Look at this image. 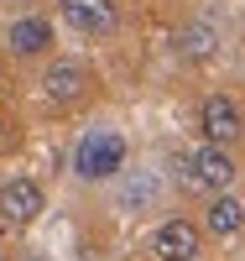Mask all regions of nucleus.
<instances>
[{"instance_id": "obj_1", "label": "nucleus", "mask_w": 245, "mask_h": 261, "mask_svg": "<svg viewBox=\"0 0 245 261\" xmlns=\"http://www.w3.org/2000/svg\"><path fill=\"white\" fill-rule=\"evenodd\" d=\"M120 167H125V136H120V130H89V136L73 146V172L84 183L115 178Z\"/></svg>"}, {"instance_id": "obj_2", "label": "nucleus", "mask_w": 245, "mask_h": 261, "mask_svg": "<svg viewBox=\"0 0 245 261\" xmlns=\"http://www.w3.org/2000/svg\"><path fill=\"white\" fill-rule=\"evenodd\" d=\"M183 188H198V193H219V188H230L235 183V162H230V151L209 141V146H198L193 157H183Z\"/></svg>"}, {"instance_id": "obj_3", "label": "nucleus", "mask_w": 245, "mask_h": 261, "mask_svg": "<svg viewBox=\"0 0 245 261\" xmlns=\"http://www.w3.org/2000/svg\"><path fill=\"white\" fill-rule=\"evenodd\" d=\"M63 6V21H68L73 32H84V37H110L115 32V0H58Z\"/></svg>"}, {"instance_id": "obj_4", "label": "nucleus", "mask_w": 245, "mask_h": 261, "mask_svg": "<svg viewBox=\"0 0 245 261\" xmlns=\"http://www.w3.org/2000/svg\"><path fill=\"white\" fill-rule=\"evenodd\" d=\"M37 214H42V188L32 178L0 183V220H6V225H32Z\"/></svg>"}, {"instance_id": "obj_5", "label": "nucleus", "mask_w": 245, "mask_h": 261, "mask_svg": "<svg viewBox=\"0 0 245 261\" xmlns=\"http://www.w3.org/2000/svg\"><path fill=\"white\" fill-rule=\"evenodd\" d=\"M151 256H157V261H193L198 256V225H188V220L157 225V235H151Z\"/></svg>"}, {"instance_id": "obj_6", "label": "nucleus", "mask_w": 245, "mask_h": 261, "mask_svg": "<svg viewBox=\"0 0 245 261\" xmlns=\"http://www.w3.org/2000/svg\"><path fill=\"white\" fill-rule=\"evenodd\" d=\"M198 125H204V136L219 141V146H230L240 130H245V120H240V110H235V99H225V94H209V99H204Z\"/></svg>"}, {"instance_id": "obj_7", "label": "nucleus", "mask_w": 245, "mask_h": 261, "mask_svg": "<svg viewBox=\"0 0 245 261\" xmlns=\"http://www.w3.org/2000/svg\"><path fill=\"white\" fill-rule=\"evenodd\" d=\"M42 89H47V99H58V105H73V99H84L89 94V73H84V63H52L47 73H42Z\"/></svg>"}, {"instance_id": "obj_8", "label": "nucleus", "mask_w": 245, "mask_h": 261, "mask_svg": "<svg viewBox=\"0 0 245 261\" xmlns=\"http://www.w3.org/2000/svg\"><path fill=\"white\" fill-rule=\"evenodd\" d=\"M204 230L214 235V241H230V235H240L245 230V204L240 199H230L225 188L209 199V209H204Z\"/></svg>"}, {"instance_id": "obj_9", "label": "nucleus", "mask_w": 245, "mask_h": 261, "mask_svg": "<svg viewBox=\"0 0 245 261\" xmlns=\"http://www.w3.org/2000/svg\"><path fill=\"white\" fill-rule=\"evenodd\" d=\"M6 42H11L16 58H37L42 47H52V27L42 16H21V21H11V37Z\"/></svg>"}, {"instance_id": "obj_10", "label": "nucleus", "mask_w": 245, "mask_h": 261, "mask_svg": "<svg viewBox=\"0 0 245 261\" xmlns=\"http://www.w3.org/2000/svg\"><path fill=\"white\" fill-rule=\"evenodd\" d=\"M177 47H183V58H209L219 47V32L209 27V21H193V27L177 37Z\"/></svg>"}, {"instance_id": "obj_11", "label": "nucleus", "mask_w": 245, "mask_h": 261, "mask_svg": "<svg viewBox=\"0 0 245 261\" xmlns=\"http://www.w3.org/2000/svg\"><path fill=\"white\" fill-rule=\"evenodd\" d=\"M120 199H125L130 209H146L151 199H157V172H141V178H136V183H130V188L120 193Z\"/></svg>"}, {"instance_id": "obj_12", "label": "nucleus", "mask_w": 245, "mask_h": 261, "mask_svg": "<svg viewBox=\"0 0 245 261\" xmlns=\"http://www.w3.org/2000/svg\"><path fill=\"white\" fill-rule=\"evenodd\" d=\"M6 146H16V130H6V125H0V151H6Z\"/></svg>"}, {"instance_id": "obj_13", "label": "nucleus", "mask_w": 245, "mask_h": 261, "mask_svg": "<svg viewBox=\"0 0 245 261\" xmlns=\"http://www.w3.org/2000/svg\"><path fill=\"white\" fill-rule=\"evenodd\" d=\"M32 261H42V256H32Z\"/></svg>"}]
</instances>
